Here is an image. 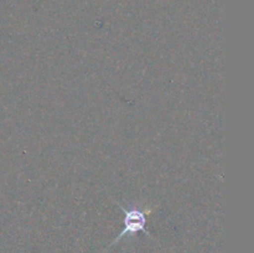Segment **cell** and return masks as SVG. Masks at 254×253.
I'll list each match as a JSON object with an SVG mask.
<instances>
[{
	"label": "cell",
	"instance_id": "obj_1",
	"mask_svg": "<svg viewBox=\"0 0 254 253\" xmlns=\"http://www.w3.org/2000/svg\"><path fill=\"white\" fill-rule=\"evenodd\" d=\"M119 208L123 211L124 218H123V230L122 232L114 238L113 242L109 245V247H113L116 243H118L126 236H133L139 232L145 233L149 237H153L148 230H146V216L151 212V208H146V210H141L139 207H124V206L119 205Z\"/></svg>",
	"mask_w": 254,
	"mask_h": 253
}]
</instances>
